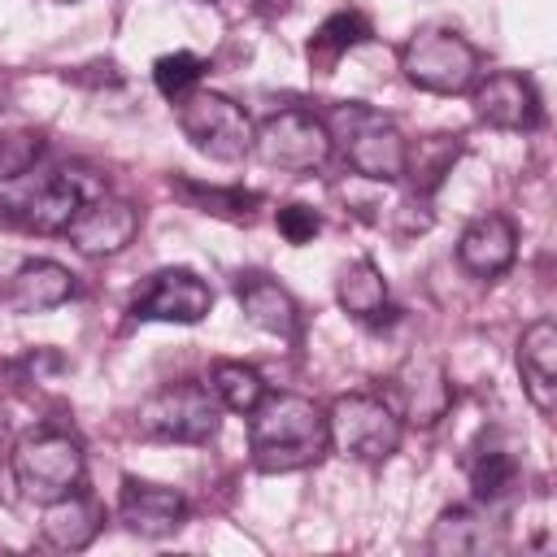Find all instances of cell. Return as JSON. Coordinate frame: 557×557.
Returning a JSON list of instances; mask_svg holds the SVG:
<instances>
[{
    "label": "cell",
    "mask_w": 557,
    "mask_h": 557,
    "mask_svg": "<svg viewBox=\"0 0 557 557\" xmlns=\"http://www.w3.org/2000/svg\"><path fill=\"white\" fill-rule=\"evenodd\" d=\"M65 4H74V0H65Z\"/></svg>",
    "instance_id": "obj_31"
},
{
    "label": "cell",
    "mask_w": 557,
    "mask_h": 557,
    "mask_svg": "<svg viewBox=\"0 0 557 557\" xmlns=\"http://www.w3.org/2000/svg\"><path fill=\"white\" fill-rule=\"evenodd\" d=\"M13 479L22 487L26 500H57L74 487H83L87 479V457H83V444L70 435V431H30L13 444Z\"/></svg>",
    "instance_id": "obj_6"
},
{
    "label": "cell",
    "mask_w": 557,
    "mask_h": 557,
    "mask_svg": "<svg viewBox=\"0 0 557 557\" xmlns=\"http://www.w3.org/2000/svg\"><path fill=\"white\" fill-rule=\"evenodd\" d=\"M222 426V405L205 383H165L135 409V435L152 444H209Z\"/></svg>",
    "instance_id": "obj_3"
},
{
    "label": "cell",
    "mask_w": 557,
    "mask_h": 557,
    "mask_svg": "<svg viewBox=\"0 0 557 557\" xmlns=\"http://www.w3.org/2000/svg\"><path fill=\"white\" fill-rule=\"evenodd\" d=\"M213 309V292L209 283L187 270V265H165L157 270L135 296H131V318L139 322H183L196 326L205 313Z\"/></svg>",
    "instance_id": "obj_9"
},
{
    "label": "cell",
    "mask_w": 557,
    "mask_h": 557,
    "mask_svg": "<svg viewBox=\"0 0 557 557\" xmlns=\"http://www.w3.org/2000/svg\"><path fill=\"white\" fill-rule=\"evenodd\" d=\"M326 435H331V448L344 453L348 461L379 466V461H387L400 448L405 422H400V413L383 396L348 392V396H335L331 400V409H326Z\"/></svg>",
    "instance_id": "obj_5"
},
{
    "label": "cell",
    "mask_w": 557,
    "mask_h": 557,
    "mask_svg": "<svg viewBox=\"0 0 557 557\" xmlns=\"http://www.w3.org/2000/svg\"><path fill=\"white\" fill-rule=\"evenodd\" d=\"M400 70H405V78L418 91L461 96V91H470L479 83L483 57H479V48L461 30H453V26H422L400 48Z\"/></svg>",
    "instance_id": "obj_4"
},
{
    "label": "cell",
    "mask_w": 557,
    "mask_h": 557,
    "mask_svg": "<svg viewBox=\"0 0 557 557\" xmlns=\"http://www.w3.org/2000/svg\"><path fill=\"white\" fill-rule=\"evenodd\" d=\"M100 527H104V509H100V500L87 496L83 487H74V492H65V496L48 500V505H44V518H39V535H44L52 548H61V553L87 548V544L100 535Z\"/></svg>",
    "instance_id": "obj_19"
},
{
    "label": "cell",
    "mask_w": 557,
    "mask_h": 557,
    "mask_svg": "<svg viewBox=\"0 0 557 557\" xmlns=\"http://www.w3.org/2000/svg\"><path fill=\"white\" fill-rule=\"evenodd\" d=\"M257 4H270V9H283L287 0H257Z\"/></svg>",
    "instance_id": "obj_30"
},
{
    "label": "cell",
    "mask_w": 557,
    "mask_h": 557,
    "mask_svg": "<svg viewBox=\"0 0 557 557\" xmlns=\"http://www.w3.org/2000/svg\"><path fill=\"white\" fill-rule=\"evenodd\" d=\"M426 548L435 557H474V553H496L505 548V522H496L492 505H448L431 522Z\"/></svg>",
    "instance_id": "obj_15"
},
{
    "label": "cell",
    "mask_w": 557,
    "mask_h": 557,
    "mask_svg": "<svg viewBox=\"0 0 557 557\" xmlns=\"http://www.w3.org/2000/svg\"><path fill=\"white\" fill-rule=\"evenodd\" d=\"M335 300H339V309H344L352 322H361V326H383V322L392 318L387 278H383V270H379L370 257H357V261H348V265L339 270V278H335Z\"/></svg>",
    "instance_id": "obj_22"
},
{
    "label": "cell",
    "mask_w": 557,
    "mask_h": 557,
    "mask_svg": "<svg viewBox=\"0 0 557 557\" xmlns=\"http://www.w3.org/2000/svg\"><path fill=\"white\" fill-rule=\"evenodd\" d=\"M248 418V453L261 474H292L326 457V409L296 392H265Z\"/></svg>",
    "instance_id": "obj_1"
},
{
    "label": "cell",
    "mask_w": 557,
    "mask_h": 557,
    "mask_svg": "<svg viewBox=\"0 0 557 557\" xmlns=\"http://www.w3.org/2000/svg\"><path fill=\"white\" fill-rule=\"evenodd\" d=\"M235 300L244 309V318L265 331V335H278V339H296L300 335V305L296 296L274 283L270 274H239L235 283Z\"/></svg>",
    "instance_id": "obj_18"
},
{
    "label": "cell",
    "mask_w": 557,
    "mask_h": 557,
    "mask_svg": "<svg viewBox=\"0 0 557 557\" xmlns=\"http://www.w3.org/2000/svg\"><path fill=\"white\" fill-rule=\"evenodd\" d=\"M174 191L187 196L200 213H218V218H252V205H261L257 191H239V187H205L191 178H174Z\"/></svg>",
    "instance_id": "obj_27"
},
{
    "label": "cell",
    "mask_w": 557,
    "mask_h": 557,
    "mask_svg": "<svg viewBox=\"0 0 557 557\" xmlns=\"http://www.w3.org/2000/svg\"><path fill=\"white\" fill-rule=\"evenodd\" d=\"M117 522L131 535L165 540V535L183 531V522H187V496L174 492V487H165V483H148V479L126 474L122 479V492H117Z\"/></svg>",
    "instance_id": "obj_14"
},
{
    "label": "cell",
    "mask_w": 557,
    "mask_h": 557,
    "mask_svg": "<svg viewBox=\"0 0 557 557\" xmlns=\"http://www.w3.org/2000/svg\"><path fill=\"white\" fill-rule=\"evenodd\" d=\"M322 122L331 131V144H339L344 161L357 170V178H370V183H400L405 178V148L409 144L383 113L348 100Z\"/></svg>",
    "instance_id": "obj_2"
},
{
    "label": "cell",
    "mask_w": 557,
    "mask_h": 557,
    "mask_svg": "<svg viewBox=\"0 0 557 557\" xmlns=\"http://www.w3.org/2000/svg\"><path fill=\"white\" fill-rule=\"evenodd\" d=\"M100 191H104V183H100L96 174H87V170H57V174H48L30 196H22V200L9 205V209L17 213L22 226H30V231H39V235H65V226L74 222V213H78L91 196H100Z\"/></svg>",
    "instance_id": "obj_11"
},
{
    "label": "cell",
    "mask_w": 557,
    "mask_h": 557,
    "mask_svg": "<svg viewBox=\"0 0 557 557\" xmlns=\"http://www.w3.org/2000/svg\"><path fill=\"white\" fill-rule=\"evenodd\" d=\"M274 226H278V235H283L292 248H300V244H309V239L322 231V218H318L313 205H283V209L274 213Z\"/></svg>",
    "instance_id": "obj_29"
},
{
    "label": "cell",
    "mask_w": 557,
    "mask_h": 557,
    "mask_svg": "<svg viewBox=\"0 0 557 557\" xmlns=\"http://www.w3.org/2000/svg\"><path fill=\"white\" fill-rule=\"evenodd\" d=\"M518 257V226L505 213L474 218L457 239V261L474 278H500Z\"/></svg>",
    "instance_id": "obj_17"
},
{
    "label": "cell",
    "mask_w": 557,
    "mask_h": 557,
    "mask_svg": "<svg viewBox=\"0 0 557 557\" xmlns=\"http://www.w3.org/2000/svg\"><path fill=\"white\" fill-rule=\"evenodd\" d=\"M200 78H205V61L196 57V52H165V57H157V65H152V83H157V91L165 96V100H183V96H191L196 87H200Z\"/></svg>",
    "instance_id": "obj_28"
},
{
    "label": "cell",
    "mask_w": 557,
    "mask_h": 557,
    "mask_svg": "<svg viewBox=\"0 0 557 557\" xmlns=\"http://www.w3.org/2000/svg\"><path fill=\"white\" fill-rule=\"evenodd\" d=\"M209 392L218 396L222 409H231V413H252L257 400L265 396V379H261L252 366H244V361H213V366H209Z\"/></svg>",
    "instance_id": "obj_26"
},
{
    "label": "cell",
    "mask_w": 557,
    "mask_h": 557,
    "mask_svg": "<svg viewBox=\"0 0 557 557\" xmlns=\"http://www.w3.org/2000/svg\"><path fill=\"white\" fill-rule=\"evenodd\" d=\"M461 135H426L418 148H405V178L413 183V196H431L457 165Z\"/></svg>",
    "instance_id": "obj_24"
},
{
    "label": "cell",
    "mask_w": 557,
    "mask_h": 557,
    "mask_svg": "<svg viewBox=\"0 0 557 557\" xmlns=\"http://www.w3.org/2000/svg\"><path fill=\"white\" fill-rule=\"evenodd\" d=\"M70 296H74V274L48 257L22 261L9 278V305L17 313H48V309H61Z\"/></svg>",
    "instance_id": "obj_21"
},
{
    "label": "cell",
    "mask_w": 557,
    "mask_h": 557,
    "mask_svg": "<svg viewBox=\"0 0 557 557\" xmlns=\"http://www.w3.org/2000/svg\"><path fill=\"white\" fill-rule=\"evenodd\" d=\"M387 405L400 413L409 426H435L453 409V383L440 357L431 352H409L396 374H392V396Z\"/></svg>",
    "instance_id": "obj_10"
},
{
    "label": "cell",
    "mask_w": 557,
    "mask_h": 557,
    "mask_svg": "<svg viewBox=\"0 0 557 557\" xmlns=\"http://www.w3.org/2000/svg\"><path fill=\"white\" fill-rule=\"evenodd\" d=\"M370 35H374V26H370V17H366L361 9H335V13L309 35V44H305L309 70H313V74H335V65H339L357 44H366Z\"/></svg>",
    "instance_id": "obj_23"
},
{
    "label": "cell",
    "mask_w": 557,
    "mask_h": 557,
    "mask_svg": "<svg viewBox=\"0 0 557 557\" xmlns=\"http://www.w3.org/2000/svg\"><path fill=\"white\" fill-rule=\"evenodd\" d=\"M39 152H44V131L22 113H0V183L30 174Z\"/></svg>",
    "instance_id": "obj_25"
},
{
    "label": "cell",
    "mask_w": 557,
    "mask_h": 557,
    "mask_svg": "<svg viewBox=\"0 0 557 557\" xmlns=\"http://www.w3.org/2000/svg\"><path fill=\"white\" fill-rule=\"evenodd\" d=\"M331 131L313 109H278L261 126H252V152L270 170L309 174L331 161Z\"/></svg>",
    "instance_id": "obj_8"
},
{
    "label": "cell",
    "mask_w": 557,
    "mask_h": 557,
    "mask_svg": "<svg viewBox=\"0 0 557 557\" xmlns=\"http://www.w3.org/2000/svg\"><path fill=\"white\" fill-rule=\"evenodd\" d=\"M470 104H474V117L492 131H535L544 122L540 91L518 70L479 74V83L470 87Z\"/></svg>",
    "instance_id": "obj_12"
},
{
    "label": "cell",
    "mask_w": 557,
    "mask_h": 557,
    "mask_svg": "<svg viewBox=\"0 0 557 557\" xmlns=\"http://www.w3.org/2000/svg\"><path fill=\"white\" fill-rule=\"evenodd\" d=\"M466 474H470V496L479 505H500L513 496L518 479H522V466H518V453L500 440V435H483L470 457H466Z\"/></svg>",
    "instance_id": "obj_20"
},
{
    "label": "cell",
    "mask_w": 557,
    "mask_h": 557,
    "mask_svg": "<svg viewBox=\"0 0 557 557\" xmlns=\"http://www.w3.org/2000/svg\"><path fill=\"white\" fill-rule=\"evenodd\" d=\"M178 131L200 157L222 165H235L252 152V117L231 96H218L205 87L178 100Z\"/></svg>",
    "instance_id": "obj_7"
},
{
    "label": "cell",
    "mask_w": 557,
    "mask_h": 557,
    "mask_svg": "<svg viewBox=\"0 0 557 557\" xmlns=\"http://www.w3.org/2000/svg\"><path fill=\"white\" fill-rule=\"evenodd\" d=\"M518 379L535 413H557V326L548 318H535L518 339Z\"/></svg>",
    "instance_id": "obj_16"
},
{
    "label": "cell",
    "mask_w": 557,
    "mask_h": 557,
    "mask_svg": "<svg viewBox=\"0 0 557 557\" xmlns=\"http://www.w3.org/2000/svg\"><path fill=\"white\" fill-rule=\"evenodd\" d=\"M135 231H139V209L122 196L100 191L74 213V222L65 226V239L83 257H113L135 239Z\"/></svg>",
    "instance_id": "obj_13"
}]
</instances>
